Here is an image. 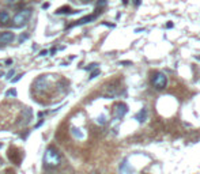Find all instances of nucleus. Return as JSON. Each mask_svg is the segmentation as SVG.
Segmentation results:
<instances>
[{"label": "nucleus", "mask_w": 200, "mask_h": 174, "mask_svg": "<svg viewBox=\"0 0 200 174\" xmlns=\"http://www.w3.org/2000/svg\"><path fill=\"white\" fill-rule=\"evenodd\" d=\"M5 97H16V90L15 89H11L5 92Z\"/></svg>", "instance_id": "14"}, {"label": "nucleus", "mask_w": 200, "mask_h": 174, "mask_svg": "<svg viewBox=\"0 0 200 174\" xmlns=\"http://www.w3.org/2000/svg\"><path fill=\"white\" fill-rule=\"evenodd\" d=\"M10 21V15H8L7 11H0V23L2 25H7Z\"/></svg>", "instance_id": "11"}, {"label": "nucleus", "mask_w": 200, "mask_h": 174, "mask_svg": "<svg viewBox=\"0 0 200 174\" xmlns=\"http://www.w3.org/2000/svg\"><path fill=\"white\" fill-rule=\"evenodd\" d=\"M23 76V75H18V76H16V78H14V79H11V82H12V83H15V82H18V80L19 79H21V78Z\"/></svg>", "instance_id": "18"}, {"label": "nucleus", "mask_w": 200, "mask_h": 174, "mask_svg": "<svg viewBox=\"0 0 200 174\" xmlns=\"http://www.w3.org/2000/svg\"><path fill=\"white\" fill-rule=\"evenodd\" d=\"M48 87V76H40L36 79L34 82V89L37 91H41V90H45Z\"/></svg>", "instance_id": "6"}, {"label": "nucleus", "mask_w": 200, "mask_h": 174, "mask_svg": "<svg viewBox=\"0 0 200 174\" xmlns=\"http://www.w3.org/2000/svg\"><path fill=\"white\" fill-rule=\"evenodd\" d=\"M147 117H149V112H147V109H146V108H142L138 113H136L135 120L139 121V123L142 124V123H144V121L147 120Z\"/></svg>", "instance_id": "8"}, {"label": "nucleus", "mask_w": 200, "mask_h": 174, "mask_svg": "<svg viewBox=\"0 0 200 174\" xmlns=\"http://www.w3.org/2000/svg\"><path fill=\"white\" fill-rule=\"evenodd\" d=\"M120 64H121V65H131L132 63H131V61H120Z\"/></svg>", "instance_id": "21"}, {"label": "nucleus", "mask_w": 200, "mask_h": 174, "mask_svg": "<svg viewBox=\"0 0 200 174\" xmlns=\"http://www.w3.org/2000/svg\"><path fill=\"white\" fill-rule=\"evenodd\" d=\"M83 2H85V3H90V2H91V0H83Z\"/></svg>", "instance_id": "26"}, {"label": "nucleus", "mask_w": 200, "mask_h": 174, "mask_svg": "<svg viewBox=\"0 0 200 174\" xmlns=\"http://www.w3.org/2000/svg\"><path fill=\"white\" fill-rule=\"evenodd\" d=\"M97 18V14H94V15H87V16H83V18H80L79 21H76L74 26H79V25H85V23H89L91 21H94V19Z\"/></svg>", "instance_id": "10"}, {"label": "nucleus", "mask_w": 200, "mask_h": 174, "mask_svg": "<svg viewBox=\"0 0 200 174\" xmlns=\"http://www.w3.org/2000/svg\"><path fill=\"white\" fill-rule=\"evenodd\" d=\"M29 38V34H25V36H23V34H22V36H21V38H19V41H23V40H27Z\"/></svg>", "instance_id": "20"}, {"label": "nucleus", "mask_w": 200, "mask_h": 174, "mask_svg": "<svg viewBox=\"0 0 200 174\" xmlns=\"http://www.w3.org/2000/svg\"><path fill=\"white\" fill-rule=\"evenodd\" d=\"M106 3H108V0H98L97 2V8L98 10H101L102 7H105L106 5Z\"/></svg>", "instance_id": "13"}, {"label": "nucleus", "mask_w": 200, "mask_h": 174, "mask_svg": "<svg viewBox=\"0 0 200 174\" xmlns=\"http://www.w3.org/2000/svg\"><path fill=\"white\" fill-rule=\"evenodd\" d=\"M97 75H100V69H95V71L93 72L91 75H90V79H94V78L97 76Z\"/></svg>", "instance_id": "15"}, {"label": "nucleus", "mask_w": 200, "mask_h": 174, "mask_svg": "<svg viewBox=\"0 0 200 174\" xmlns=\"http://www.w3.org/2000/svg\"><path fill=\"white\" fill-rule=\"evenodd\" d=\"M123 4H128V0H123Z\"/></svg>", "instance_id": "25"}, {"label": "nucleus", "mask_w": 200, "mask_h": 174, "mask_svg": "<svg viewBox=\"0 0 200 174\" xmlns=\"http://www.w3.org/2000/svg\"><path fill=\"white\" fill-rule=\"evenodd\" d=\"M140 3H142V0H133V4L138 7V5H140Z\"/></svg>", "instance_id": "22"}, {"label": "nucleus", "mask_w": 200, "mask_h": 174, "mask_svg": "<svg viewBox=\"0 0 200 174\" xmlns=\"http://www.w3.org/2000/svg\"><path fill=\"white\" fill-rule=\"evenodd\" d=\"M31 117H33V112H31V109L30 108L23 109V112H22V124L23 125H27V124L30 123Z\"/></svg>", "instance_id": "7"}, {"label": "nucleus", "mask_w": 200, "mask_h": 174, "mask_svg": "<svg viewBox=\"0 0 200 174\" xmlns=\"http://www.w3.org/2000/svg\"><path fill=\"white\" fill-rule=\"evenodd\" d=\"M45 54H48V50H46V49H45V50L40 52V56H45Z\"/></svg>", "instance_id": "23"}, {"label": "nucleus", "mask_w": 200, "mask_h": 174, "mask_svg": "<svg viewBox=\"0 0 200 174\" xmlns=\"http://www.w3.org/2000/svg\"><path fill=\"white\" fill-rule=\"evenodd\" d=\"M97 65H98V64H95V63H93V64H90V65H89L86 69H89V71H90V69H93V68H97Z\"/></svg>", "instance_id": "19"}, {"label": "nucleus", "mask_w": 200, "mask_h": 174, "mask_svg": "<svg viewBox=\"0 0 200 174\" xmlns=\"http://www.w3.org/2000/svg\"><path fill=\"white\" fill-rule=\"evenodd\" d=\"M65 12H71V10H69V7H61V8H59V10L56 11V14H65Z\"/></svg>", "instance_id": "12"}, {"label": "nucleus", "mask_w": 200, "mask_h": 174, "mask_svg": "<svg viewBox=\"0 0 200 174\" xmlns=\"http://www.w3.org/2000/svg\"><path fill=\"white\" fill-rule=\"evenodd\" d=\"M12 41H14V33H11V31H4V33L0 34V42L8 44V42H12Z\"/></svg>", "instance_id": "9"}, {"label": "nucleus", "mask_w": 200, "mask_h": 174, "mask_svg": "<svg viewBox=\"0 0 200 174\" xmlns=\"http://www.w3.org/2000/svg\"><path fill=\"white\" fill-rule=\"evenodd\" d=\"M31 16V10L30 8H23L22 11H19L15 16H14V25L15 26H22L26 25V22L29 21V18Z\"/></svg>", "instance_id": "2"}, {"label": "nucleus", "mask_w": 200, "mask_h": 174, "mask_svg": "<svg viewBox=\"0 0 200 174\" xmlns=\"http://www.w3.org/2000/svg\"><path fill=\"white\" fill-rule=\"evenodd\" d=\"M166 27H173V23H172V22H169V23L166 25Z\"/></svg>", "instance_id": "24"}, {"label": "nucleus", "mask_w": 200, "mask_h": 174, "mask_svg": "<svg viewBox=\"0 0 200 174\" xmlns=\"http://www.w3.org/2000/svg\"><path fill=\"white\" fill-rule=\"evenodd\" d=\"M14 75H15V71H14V69H12V71H10V72H8V74H7V79H11V78L14 76Z\"/></svg>", "instance_id": "16"}, {"label": "nucleus", "mask_w": 200, "mask_h": 174, "mask_svg": "<svg viewBox=\"0 0 200 174\" xmlns=\"http://www.w3.org/2000/svg\"><path fill=\"white\" fill-rule=\"evenodd\" d=\"M167 85V78L163 72H155L153 76V86L156 90H163Z\"/></svg>", "instance_id": "4"}, {"label": "nucleus", "mask_w": 200, "mask_h": 174, "mask_svg": "<svg viewBox=\"0 0 200 174\" xmlns=\"http://www.w3.org/2000/svg\"><path fill=\"white\" fill-rule=\"evenodd\" d=\"M8 159H10L11 163L16 165V166H19V165L22 163V158H23V154L19 148H16V147H10L8 148Z\"/></svg>", "instance_id": "3"}, {"label": "nucleus", "mask_w": 200, "mask_h": 174, "mask_svg": "<svg viewBox=\"0 0 200 174\" xmlns=\"http://www.w3.org/2000/svg\"><path fill=\"white\" fill-rule=\"evenodd\" d=\"M128 112V106L124 102H118L114 105V109H113V114H114L116 118H123L124 116Z\"/></svg>", "instance_id": "5"}, {"label": "nucleus", "mask_w": 200, "mask_h": 174, "mask_svg": "<svg viewBox=\"0 0 200 174\" xmlns=\"http://www.w3.org/2000/svg\"><path fill=\"white\" fill-rule=\"evenodd\" d=\"M105 121H106V118L104 117V116H101V117H98V123H100V124H104V123H105Z\"/></svg>", "instance_id": "17"}, {"label": "nucleus", "mask_w": 200, "mask_h": 174, "mask_svg": "<svg viewBox=\"0 0 200 174\" xmlns=\"http://www.w3.org/2000/svg\"><path fill=\"white\" fill-rule=\"evenodd\" d=\"M61 163V156H60L59 151L54 147H48L44 154V167L46 170L56 169Z\"/></svg>", "instance_id": "1"}]
</instances>
